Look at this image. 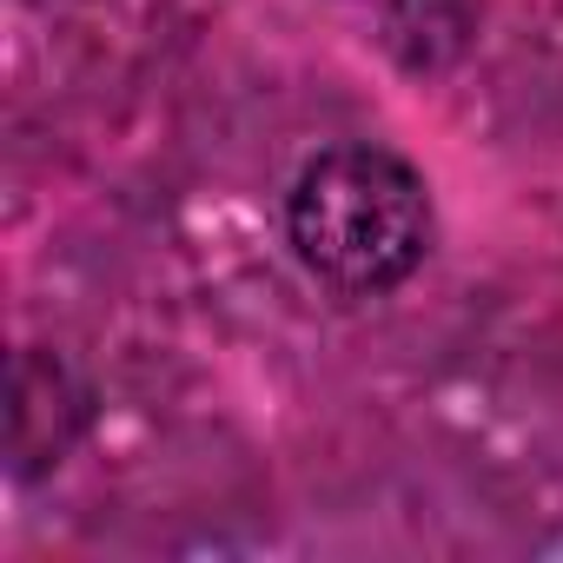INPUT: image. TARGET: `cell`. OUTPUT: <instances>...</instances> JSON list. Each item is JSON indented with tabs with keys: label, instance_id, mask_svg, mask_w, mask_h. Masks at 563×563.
I'll list each match as a JSON object with an SVG mask.
<instances>
[{
	"label": "cell",
	"instance_id": "3957f363",
	"mask_svg": "<svg viewBox=\"0 0 563 563\" xmlns=\"http://www.w3.org/2000/svg\"><path fill=\"white\" fill-rule=\"evenodd\" d=\"M358 8L405 74H444L477 34V0H358Z\"/></svg>",
	"mask_w": 563,
	"mask_h": 563
},
{
	"label": "cell",
	"instance_id": "7a4b0ae2",
	"mask_svg": "<svg viewBox=\"0 0 563 563\" xmlns=\"http://www.w3.org/2000/svg\"><path fill=\"white\" fill-rule=\"evenodd\" d=\"M93 385L47 345H27L14 358V405H8V457H14V477L34 484L47 471H60L80 438L93 431Z\"/></svg>",
	"mask_w": 563,
	"mask_h": 563
},
{
	"label": "cell",
	"instance_id": "6da1fadb",
	"mask_svg": "<svg viewBox=\"0 0 563 563\" xmlns=\"http://www.w3.org/2000/svg\"><path fill=\"white\" fill-rule=\"evenodd\" d=\"M278 219L299 272L345 306L391 299L438 245L431 179L378 140H339L312 153L292 173Z\"/></svg>",
	"mask_w": 563,
	"mask_h": 563
}]
</instances>
